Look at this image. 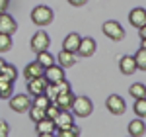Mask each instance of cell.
Listing matches in <instances>:
<instances>
[{
	"label": "cell",
	"instance_id": "obj_1",
	"mask_svg": "<svg viewBox=\"0 0 146 137\" xmlns=\"http://www.w3.org/2000/svg\"><path fill=\"white\" fill-rule=\"evenodd\" d=\"M55 20V12L51 6H45V4H41V6H35L33 10H31V22L35 26H39V28H45V26H51Z\"/></svg>",
	"mask_w": 146,
	"mask_h": 137
},
{
	"label": "cell",
	"instance_id": "obj_2",
	"mask_svg": "<svg viewBox=\"0 0 146 137\" xmlns=\"http://www.w3.org/2000/svg\"><path fill=\"white\" fill-rule=\"evenodd\" d=\"M76 118H90L94 112V102H92L88 96H74V102L70 108Z\"/></svg>",
	"mask_w": 146,
	"mask_h": 137
},
{
	"label": "cell",
	"instance_id": "obj_3",
	"mask_svg": "<svg viewBox=\"0 0 146 137\" xmlns=\"http://www.w3.org/2000/svg\"><path fill=\"white\" fill-rule=\"evenodd\" d=\"M101 32H103L105 37H109V39H113V41L125 39V28L119 22H115V20H107V22L101 26Z\"/></svg>",
	"mask_w": 146,
	"mask_h": 137
},
{
	"label": "cell",
	"instance_id": "obj_4",
	"mask_svg": "<svg viewBox=\"0 0 146 137\" xmlns=\"http://www.w3.org/2000/svg\"><path fill=\"white\" fill-rule=\"evenodd\" d=\"M105 108H107V112L113 114V116H123L125 112H127V102H125L119 94H111V96L105 100Z\"/></svg>",
	"mask_w": 146,
	"mask_h": 137
},
{
	"label": "cell",
	"instance_id": "obj_5",
	"mask_svg": "<svg viewBox=\"0 0 146 137\" xmlns=\"http://www.w3.org/2000/svg\"><path fill=\"white\" fill-rule=\"evenodd\" d=\"M51 45V37L47 35V32H35L33 37H31V41H29V47H31V51L33 53H41V51H45L49 49Z\"/></svg>",
	"mask_w": 146,
	"mask_h": 137
},
{
	"label": "cell",
	"instance_id": "obj_6",
	"mask_svg": "<svg viewBox=\"0 0 146 137\" xmlns=\"http://www.w3.org/2000/svg\"><path fill=\"white\" fill-rule=\"evenodd\" d=\"M29 106H31V98H29V94H12V96H10V108L14 110V112L23 114V112L29 110Z\"/></svg>",
	"mask_w": 146,
	"mask_h": 137
},
{
	"label": "cell",
	"instance_id": "obj_7",
	"mask_svg": "<svg viewBox=\"0 0 146 137\" xmlns=\"http://www.w3.org/2000/svg\"><path fill=\"white\" fill-rule=\"evenodd\" d=\"M96 51H98V43L94 37H82L80 39L78 51H76L80 57H92V55H96Z\"/></svg>",
	"mask_w": 146,
	"mask_h": 137
},
{
	"label": "cell",
	"instance_id": "obj_8",
	"mask_svg": "<svg viewBox=\"0 0 146 137\" xmlns=\"http://www.w3.org/2000/svg\"><path fill=\"white\" fill-rule=\"evenodd\" d=\"M35 129H37V135H39V137H51V135H55L56 126H55V122H53V120L43 118V120L35 122Z\"/></svg>",
	"mask_w": 146,
	"mask_h": 137
},
{
	"label": "cell",
	"instance_id": "obj_9",
	"mask_svg": "<svg viewBox=\"0 0 146 137\" xmlns=\"http://www.w3.org/2000/svg\"><path fill=\"white\" fill-rule=\"evenodd\" d=\"M18 32V24L16 20L12 18L8 12L0 14V34H6V35H14Z\"/></svg>",
	"mask_w": 146,
	"mask_h": 137
},
{
	"label": "cell",
	"instance_id": "obj_10",
	"mask_svg": "<svg viewBox=\"0 0 146 137\" xmlns=\"http://www.w3.org/2000/svg\"><path fill=\"white\" fill-rule=\"evenodd\" d=\"M47 79H45V75L43 77H37V79H31V80H27V94L33 98V96H37V94H43L47 88Z\"/></svg>",
	"mask_w": 146,
	"mask_h": 137
},
{
	"label": "cell",
	"instance_id": "obj_11",
	"mask_svg": "<svg viewBox=\"0 0 146 137\" xmlns=\"http://www.w3.org/2000/svg\"><path fill=\"white\" fill-rule=\"evenodd\" d=\"M43 75H45V67H43V65H39L37 61L27 63L25 68H23V79H25V80L37 79V77H43Z\"/></svg>",
	"mask_w": 146,
	"mask_h": 137
},
{
	"label": "cell",
	"instance_id": "obj_12",
	"mask_svg": "<svg viewBox=\"0 0 146 137\" xmlns=\"http://www.w3.org/2000/svg\"><path fill=\"white\" fill-rule=\"evenodd\" d=\"M119 71L123 73V75H127V77H131V75H135L136 71V61L133 55H123V57L119 59Z\"/></svg>",
	"mask_w": 146,
	"mask_h": 137
},
{
	"label": "cell",
	"instance_id": "obj_13",
	"mask_svg": "<svg viewBox=\"0 0 146 137\" xmlns=\"http://www.w3.org/2000/svg\"><path fill=\"white\" fill-rule=\"evenodd\" d=\"M129 22L133 28H142L146 24V10L144 8H133V10L129 12Z\"/></svg>",
	"mask_w": 146,
	"mask_h": 137
},
{
	"label": "cell",
	"instance_id": "obj_14",
	"mask_svg": "<svg viewBox=\"0 0 146 137\" xmlns=\"http://www.w3.org/2000/svg\"><path fill=\"white\" fill-rule=\"evenodd\" d=\"M45 79L47 82H58L60 79H64V68L60 67V65H51V67L45 68Z\"/></svg>",
	"mask_w": 146,
	"mask_h": 137
},
{
	"label": "cell",
	"instance_id": "obj_15",
	"mask_svg": "<svg viewBox=\"0 0 146 137\" xmlns=\"http://www.w3.org/2000/svg\"><path fill=\"white\" fill-rule=\"evenodd\" d=\"M53 102H55L60 110H70V108H72V102H74V94H72V90L60 92V94H56V98Z\"/></svg>",
	"mask_w": 146,
	"mask_h": 137
},
{
	"label": "cell",
	"instance_id": "obj_16",
	"mask_svg": "<svg viewBox=\"0 0 146 137\" xmlns=\"http://www.w3.org/2000/svg\"><path fill=\"white\" fill-rule=\"evenodd\" d=\"M80 37L76 32H72V34H68L64 39H62V49L64 51H70V53H76L78 51V45H80Z\"/></svg>",
	"mask_w": 146,
	"mask_h": 137
},
{
	"label": "cell",
	"instance_id": "obj_17",
	"mask_svg": "<svg viewBox=\"0 0 146 137\" xmlns=\"http://www.w3.org/2000/svg\"><path fill=\"white\" fill-rule=\"evenodd\" d=\"M129 135H131V137H144L146 135V124H144V120H140V118L133 120V122L129 124Z\"/></svg>",
	"mask_w": 146,
	"mask_h": 137
},
{
	"label": "cell",
	"instance_id": "obj_18",
	"mask_svg": "<svg viewBox=\"0 0 146 137\" xmlns=\"http://www.w3.org/2000/svg\"><path fill=\"white\" fill-rule=\"evenodd\" d=\"M56 61H58V65L62 68H70L76 65V53H70V51H60L58 55H56Z\"/></svg>",
	"mask_w": 146,
	"mask_h": 137
},
{
	"label": "cell",
	"instance_id": "obj_19",
	"mask_svg": "<svg viewBox=\"0 0 146 137\" xmlns=\"http://www.w3.org/2000/svg\"><path fill=\"white\" fill-rule=\"evenodd\" d=\"M74 124V116L70 114V110H60V114H58V118L55 120V126L56 129H62V127H68Z\"/></svg>",
	"mask_w": 146,
	"mask_h": 137
},
{
	"label": "cell",
	"instance_id": "obj_20",
	"mask_svg": "<svg viewBox=\"0 0 146 137\" xmlns=\"http://www.w3.org/2000/svg\"><path fill=\"white\" fill-rule=\"evenodd\" d=\"M0 79L16 82V79H18V68L14 67V65H10V63H6L4 67L0 68Z\"/></svg>",
	"mask_w": 146,
	"mask_h": 137
},
{
	"label": "cell",
	"instance_id": "obj_21",
	"mask_svg": "<svg viewBox=\"0 0 146 137\" xmlns=\"http://www.w3.org/2000/svg\"><path fill=\"white\" fill-rule=\"evenodd\" d=\"M35 61L47 68V67H51V65L55 63V57L49 53V49H45V51H41V53H35Z\"/></svg>",
	"mask_w": 146,
	"mask_h": 137
},
{
	"label": "cell",
	"instance_id": "obj_22",
	"mask_svg": "<svg viewBox=\"0 0 146 137\" xmlns=\"http://www.w3.org/2000/svg\"><path fill=\"white\" fill-rule=\"evenodd\" d=\"M80 133H82V131H80V127H76L74 124L55 131V135H60V137H80Z\"/></svg>",
	"mask_w": 146,
	"mask_h": 137
},
{
	"label": "cell",
	"instance_id": "obj_23",
	"mask_svg": "<svg viewBox=\"0 0 146 137\" xmlns=\"http://www.w3.org/2000/svg\"><path fill=\"white\" fill-rule=\"evenodd\" d=\"M129 94L133 96V98H144L146 96V86L142 84V82H135V84H131L129 86Z\"/></svg>",
	"mask_w": 146,
	"mask_h": 137
},
{
	"label": "cell",
	"instance_id": "obj_24",
	"mask_svg": "<svg viewBox=\"0 0 146 137\" xmlns=\"http://www.w3.org/2000/svg\"><path fill=\"white\" fill-rule=\"evenodd\" d=\"M14 94V82L0 79V98H10Z\"/></svg>",
	"mask_w": 146,
	"mask_h": 137
},
{
	"label": "cell",
	"instance_id": "obj_25",
	"mask_svg": "<svg viewBox=\"0 0 146 137\" xmlns=\"http://www.w3.org/2000/svg\"><path fill=\"white\" fill-rule=\"evenodd\" d=\"M27 112H29V118H31L33 124H35V122H39V120H43V118H47V116H45V108H37V106H33V104L29 106Z\"/></svg>",
	"mask_w": 146,
	"mask_h": 137
},
{
	"label": "cell",
	"instance_id": "obj_26",
	"mask_svg": "<svg viewBox=\"0 0 146 137\" xmlns=\"http://www.w3.org/2000/svg\"><path fill=\"white\" fill-rule=\"evenodd\" d=\"M133 57H135V61H136V68L146 73V49L140 47V49L136 51V55H133Z\"/></svg>",
	"mask_w": 146,
	"mask_h": 137
},
{
	"label": "cell",
	"instance_id": "obj_27",
	"mask_svg": "<svg viewBox=\"0 0 146 137\" xmlns=\"http://www.w3.org/2000/svg\"><path fill=\"white\" fill-rule=\"evenodd\" d=\"M135 116L136 118H146V96L144 98H136L135 102Z\"/></svg>",
	"mask_w": 146,
	"mask_h": 137
},
{
	"label": "cell",
	"instance_id": "obj_28",
	"mask_svg": "<svg viewBox=\"0 0 146 137\" xmlns=\"http://www.w3.org/2000/svg\"><path fill=\"white\" fill-rule=\"evenodd\" d=\"M31 104H33V106H37V108H47V106L51 104V100H49V96L43 92V94H37V96H33Z\"/></svg>",
	"mask_w": 146,
	"mask_h": 137
},
{
	"label": "cell",
	"instance_id": "obj_29",
	"mask_svg": "<svg viewBox=\"0 0 146 137\" xmlns=\"http://www.w3.org/2000/svg\"><path fill=\"white\" fill-rule=\"evenodd\" d=\"M12 49V35L0 34V53H8Z\"/></svg>",
	"mask_w": 146,
	"mask_h": 137
},
{
	"label": "cell",
	"instance_id": "obj_30",
	"mask_svg": "<svg viewBox=\"0 0 146 137\" xmlns=\"http://www.w3.org/2000/svg\"><path fill=\"white\" fill-rule=\"evenodd\" d=\"M8 135H10V126L2 120L0 122V137H8Z\"/></svg>",
	"mask_w": 146,
	"mask_h": 137
},
{
	"label": "cell",
	"instance_id": "obj_31",
	"mask_svg": "<svg viewBox=\"0 0 146 137\" xmlns=\"http://www.w3.org/2000/svg\"><path fill=\"white\" fill-rule=\"evenodd\" d=\"M66 2L70 4V6H74V8H80V6H84L88 0H66Z\"/></svg>",
	"mask_w": 146,
	"mask_h": 137
},
{
	"label": "cell",
	"instance_id": "obj_32",
	"mask_svg": "<svg viewBox=\"0 0 146 137\" xmlns=\"http://www.w3.org/2000/svg\"><path fill=\"white\" fill-rule=\"evenodd\" d=\"M8 6H10V0H0V14L8 12Z\"/></svg>",
	"mask_w": 146,
	"mask_h": 137
},
{
	"label": "cell",
	"instance_id": "obj_33",
	"mask_svg": "<svg viewBox=\"0 0 146 137\" xmlns=\"http://www.w3.org/2000/svg\"><path fill=\"white\" fill-rule=\"evenodd\" d=\"M138 34H140V37H146V24L142 28H138Z\"/></svg>",
	"mask_w": 146,
	"mask_h": 137
},
{
	"label": "cell",
	"instance_id": "obj_34",
	"mask_svg": "<svg viewBox=\"0 0 146 137\" xmlns=\"http://www.w3.org/2000/svg\"><path fill=\"white\" fill-rule=\"evenodd\" d=\"M140 47L146 49V37H140Z\"/></svg>",
	"mask_w": 146,
	"mask_h": 137
},
{
	"label": "cell",
	"instance_id": "obj_35",
	"mask_svg": "<svg viewBox=\"0 0 146 137\" xmlns=\"http://www.w3.org/2000/svg\"><path fill=\"white\" fill-rule=\"evenodd\" d=\"M4 65H6V61H4V59H2V57H0V68H2V67H4Z\"/></svg>",
	"mask_w": 146,
	"mask_h": 137
}]
</instances>
